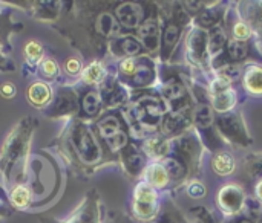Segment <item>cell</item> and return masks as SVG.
I'll return each mask as SVG.
<instances>
[{"mask_svg": "<svg viewBox=\"0 0 262 223\" xmlns=\"http://www.w3.org/2000/svg\"><path fill=\"white\" fill-rule=\"evenodd\" d=\"M137 61L134 58H127L121 63V72L126 73V75H134L135 69H137Z\"/></svg>", "mask_w": 262, "mask_h": 223, "instance_id": "d590c367", "label": "cell"}, {"mask_svg": "<svg viewBox=\"0 0 262 223\" xmlns=\"http://www.w3.org/2000/svg\"><path fill=\"white\" fill-rule=\"evenodd\" d=\"M220 124L224 130V133L233 139H241V129H239V124H238V119L235 118V115H227V116H223L220 119Z\"/></svg>", "mask_w": 262, "mask_h": 223, "instance_id": "9a60e30c", "label": "cell"}, {"mask_svg": "<svg viewBox=\"0 0 262 223\" xmlns=\"http://www.w3.org/2000/svg\"><path fill=\"white\" fill-rule=\"evenodd\" d=\"M143 165H144V158L141 156V153L137 148L130 147L126 155V167L129 168L130 173L137 175L143 168Z\"/></svg>", "mask_w": 262, "mask_h": 223, "instance_id": "44dd1931", "label": "cell"}, {"mask_svg": "<svg viewBox=\"0 0 262 223\" xmlns=\"http://www.w3.org/2000/svg\"><path fill=\"white\" fill-rule=\"evenodd\" d=\"M238 223H253L252 220H249V219H243V220H239Z\"/></svg>", "mask_w": 262, "mask_h": 223, "instance_id": "b9f144b4", "label": "cell"}, {"mask_svg": "<svg viewBox=\"0 0 262 223\" xmlns=\"http://www.w3.org/2000/svg\"><path fill=\"white\" fill-rule=\"evenodd\" d=\"M154 81V67L150 64H138L134 75H132V83L135 86H146Z\"/></svg>", "mask_w": 262, "mask_h": 223, "instance_id": "7c38bea8", "label": "cell"}, {"mask_svg": "<svg viewBox=\"0 0 262 223\" xmlns=\"http://www.w3.org/2000/svg\"><path fill=\"white\" fill-rule=\"evenodd\" d=\"M256 191H258V196H259V199L262 201V182L258 185V188H256Z\"/></svg>", "mask_w": 262, "mask_h": 223, "instance_id": "60d3db41", "label": "cell"}, {"mask_svg": "<svg viewBox=\"0 0 262 223\" xmlns=\"http://www.w3.org/2000/svg\"><path fill=\"white\" fill-rule=\"evenodd\" d=\"M220 17H221V9H218V8H210V9H206V11H203V12L200 14L198 23H200L201 26L210 28V26H213V24L220 20Z\"/></svg>", "mask_w": 262, "mask_h": 223, "instance_id": "cb8c5ba5", "label": "cell"}, {"mask_svg": "<svg viewBox=\"0 0 262 223\" xmlns=\"http://www.w3.org/2000/svg\"><path fill=\"white\" fill-rule=\"evenodd\" d=\"M118 21L126 28H137L143 20V8L138 3H123L115 11Z\"/></svg>", "mask_w": 262, "mask_h": 223, "instance_id": "277c9868", "label": "cell"}, {"mask_svg": "<svg viewBox=\"0 0 262 223\" xmlns=\"http://www.w3.org/2000/svg\"><path fill=\"white\" fill-rule=\"evenodd\" d=\"M187 193H189V196L193 197V199H201V197L206 196V188H204V185H201L200 182H193V184H190Z\"/></svg>", "mask_w": 262, "mask_h": 223, "instance_id": "d6a6232c", "label": "cell"}, {"mask_svg": "<svg viewBox=\"0 0 262 223\" xmlns=\"http://www.w3.org/2000/svg\"><path fill=\"white\" fill-rule=\"evenodd\" d=\"M120 47H121V52L124 55L132 57V55H137L141 51V43L134 37H124L120 41Z\"/></svg>", "mask_w": 262, "mask_h": 223, "instance_id": "d4e9b609", "label": "cell"}, {"mask_svg": "<svg viewBox=\"0 0 262 223\" xmlns=\"http://www.w3.org/2000/svg\"><path fill=\"white\" fill-rule=\"evenodd\" d=\"M163 167L172 179H181L186 176V167L177 158H166L163 161Z\"/></svg>", "mask_w": 262, "mask_h": 223, "instance_id": "ffe728a7", "label": "cell"}, {"mask_svg": "<svg viewBox=\"0 0 262 223\" xmlns=\"http://www.w3.org/2000/svg\"><path fill=\"white\" fill-rule=\"evenodd\" d=\"M28 95H29V100H31L32 104L43 106L51 100V89L43 83H35V84L31 86Z\"/></svg>", "mask_w": 262, "mask_h": 223, "instance_id": "9c48e42d", "label": "cell"}, {"mask_svg": "<svg viewBox=\"0 0 262 223\" xmlns=\"http://www.w3.org/2000/svg\"><path fill=\"white\" fill-rule=\"evenodd\" d=\"M147 181L155 187H164L169 182V175L166 173L164 167L160 164H154L147 170Z\"/></svg>", "mask_w": 262, "mask_h": 223, "instance_id": "5bb4252c", "label": "cell"}, {"mask_svg": "<svg viewBox=\"0 0 262 223\" xmlns=\"http://www.w3.org/2000/svg\"><path fill=\"white\" fill-rule=\"evenodd\" d=\"M146 150L149 152V155L160 156L166 152V144L161 139H150L146 142Z\"/></svg>", "mask_w": 262, "mask_h": 223, "instance_id": "1f68e13d", "label": "cell"}, {"mask_svg": "<svg viewBox=\"0 0 262 223\" xmlns=\"http://www.w3.org/2000/svg\"><path fill=\"white\" fill-rule=\"evenodd\" d=\"M157 205V193L152 187L141 184L135 191V211L138 216L147 219L154 214Z\"/></svg>", "mask_w": 262, "mask_h": 223, "instance_id": "3957f363", "label": "cell"}, {"mask_svg": "<svg viewBox=\"0 0 262 223\" xmlns=\"http://www.w3.org/2000/svg\"><path fill=\"white\" fill-rule=\"evenodd\" d=\"M246 84L247 89L253 93H262V69L261 67H252L246 73Z\"/></svg>", "mask_w": 262, "mask_h": 223, "instance_id": "e0dca14e", "label": "cell"}, {"mask_svg": "<svg viewBox=\"0 0 262 223\" xmlns=\"http://www.w3.org/2000/svg\"><path fill=\"white\" fill-rule=\"evenodd\" d=\"M104 78V69L100 63H92L83 72V80L88 83H98Z\"/></svg>", "mask_w": 262, "mask_h": 223, "instance_id": "603a6c76", "label": "cell"}, {"mask_svg": "<svg viewBox=\"0 0 262 223\" xmlns=\"http://www.w3.org/2000/svg\"><path fill=\"white\" fill-rule=\"evenodd\" d=\"M227 51H229V57L233 61H241V60H244L247 57V47L241 41H236V40L229 43Z\"/></svg>", "mask_w": 262, "mask_h": 223, "instance_id": "83f0119b", "label": "cell"}, {"mask_svg": "<svg viewBox=\"0 0 262 223\" xmlns=\"http://www.w3.org/2000/svg\"><path fill=\"white\" fill-rule=\"evenodd\" d=\"M235 104V93L232 89H226L220 93L213 95V107L220 112H226L232 109Z\"/></svg>", "mask_w": 262, "mask_h": 223, "instance_id": "4fadbf2b", "label": "cell"}, {"mask_svg": "<svg viewBox=\"0 0 262 223\" xmlns=\"http://www.w3.org/2000/svg\"><path fill=\"white\" fill-rule=\"evenodd\" d=\"M163 95H164L169 101H180L181 98H184L186 89H184V86H183L180 81L172 80V81H169V83L163 87Z\"/></svg>", "mask_w": 262, "mask_h": 223, "instance_id": "d6986e66", "label": "cell"}, {"mask_svg": "<svg viewBox=\"0 0 262 223\" xmlns=\"http://www.w3.org/2000/svg\"><path fill=\"white\" fill-rule=\"evenodd\" d=\"M41 70H43V73H45L46 77H55V75H57L58 67H57V63H55L54 60L48 58V60H45V61H43V64H41Z\"/></svg>", "mask_w": 262, "mask_h": 223, "instance_id": "836d02e7", "label": "cell"}, {"mask_svg": "<svg viewBox=\"0 0 262 223\" xmlns=\"http://www.w3.org/2000/svg\"><path fill=\"white\" fill-rule=\"evenodd\" d=\"M83 110L84 113H88L89 116H94L98 113L100 110V100L97 96V93L89 92L84 98H83Z\"/></svg>", "mask_w": 262, "mask_h": 223, "instance_id": "484cf974", "label": "cell"}, {"mask_svg": "<svg viewBox=\"0 0 262 223\" xmlns=\"http://www.w3.org/2000/svg\"><path fill=\"white\" fill-rule=\"evenodd\" d=\"M212 167H213V170L218 175L226 176V175H229V173L233 171L235 162H233V159H232L230 155H227V153H218L213 158V161H212Z\"/></svg>", "mask_w": 262, "mask_h": 223, "instance_id": "8fae6325", "label": "cell"}, {"mask_svg": "<svg viewBox=\"0 0 262 223\" xmlns=\"http://www.w3.org/2000/svg\"><path fill=\"white\" fill-rule=\"evenodd\" d=\"M98 129H100L101 136H103L106 141H107L109 138H112V136H115L117 133L121 132L120 122H118V119H117L115 116H107V118H104V119L98 124Z\"/></svg>", "mask_w": 262, "mask_h": 223, "instance_id": "2e32d148", "label": "cell"}, {"mask_svg": "<svg viewBox=\"0 0 262 223\" xmlns=\"http://www.w3.org/2000/svg\"><path fill=\"white\" fill-rule=\"evenodd\" d=\"M138 37L147 51H155L160 44V28L152 18L143 21L138 28Z\"/></svg>", "mask_w": 262, "mask_h": 223, "instance_id": "5b68a950", "label": "cell"}, {"mask_svg": "<svg viewBox=\"0 0 262 223\" xmlns=\"http://www.w3.org/2000/svg\"><path fill=\"white\" fill-rule=\"evenodd\" d=\"M164 116L163 104L154 96H144L132 107L134 121L144 130H154Z\"/></svg>", "mask_w": 262, "mask_h": 223, "instance_id": "6da1fadb", "label": "cell"}, {"mask_svg": "<svg viewBox=\"0 0 262 223\" xmlns=\"http://www.w3.org/2000/svg\"><path fill=\"white\" fill-rule=\"evenodd\" d=\"M74 142H75V147H77V150H78V153H80V156L83 158L84 162L92 164L100 158V148H98L92 133L86 127L80 126L75 130Z\"/></svg>", "mask_w": 262, "mask_h": 223, "instance_id": "7a4b0ae2", "label": "cell"}, {"mask_svg": "<svg viewBox=\"0 0 262 223\" xmlns=\"http://www.w3.org/2000/svg\"><path fill=\"white\" fill-rule=\"evenodd\" d=\"M193 121L198 129L207 130L213 124V110L207 104H200L193 112Z\"/></svg>", "mask_w": 262, "mask_h": 223, "instance_id": "ba28073f", "label": "cell"}, {"mask_svg": "<svg viewBox=\"0 0 262 223\" xmlns=\"http://www.w3.org/2000/svg\"><path fill=\"white\" fill-rule=\"evenodd\" d=\"M80 69H81V64H80V61H78L77 58H71V60H68V63H66V70H68L69 73L75 75V73H78V72H80Z\"/></svg>", "mask_w": 262, "mask_h": 223, "instance_id": "74e56055", "label": "cell"}, {"mask_svg": "<svg viewBox=\"0 0 262 223\" xmlns=\"http://www.w3.org/2000/svg\"><path fill=\"white\" fill-rule=\"evenodd\" d=\"M184 5H186V8L189 11H200L203 8V3L201 2H186Z\"/></svg>", "mask_w": 262, "mask_h": 223, "instance_id": "ab89813d", "label": "cell"}, {"mask_svg": "<svg viewBox=\"0 0 262 223\" xmlns=\"http://www.w3.org/2000/svg\"><path fill=\"white\" fill-rule=\"evenodd\" d=\"M106 142H107V145L111 147V150H112V152H117V150L123 148V147L127 144V136H126V133H124V132H120V133H117L115 136L109 138Z\"/></svg>", "mask_w": 262, "mask_h": 223, "instance_id": "4dcf8cb0", "label": "cell"}, {"mask_svg": "<svg viewBox=\"0 0 262 223\" xmlns=\"http://www.w3.org/2000/svg\"><path fill=\"white\" fill-rule=\"evenodd\" d=\"M0 93L5 96V98H11L15 95V87L11 84V83H5L2 87H0Z\"/></svg>", "mask_w": 262, "mask_h": 223, "instance_id": "f35d334b", "label": "cell"}, {"mask_svg": "<svg viewBox=\"0 0 262 223\" xmlns=\"http://www.w3.org/2000/svg\"><path fill=\"white\" fill-rule=\"evenodd\" d=\"M220 205L224 211L227 213H236L239 208H241V204L244 201L243 197V191L233 185H229V187H224L220 193Z\"/></svg>", "mask_w": 262, "mask_h": 223, "instance_id": "8992f818", "label": "cell"}, {"mask_svg": "<svg viewBox=\"0 0 262 223\" xmlns=\"http://www.w3.org/2000/svg\"><path fill=\"white\" fill-rule=\"evenodd\" d=\"M246 207H247V211L253 216H259L261 213V204L255 199H247L246 201Z\"/></svg>", "mask_w": 262, "mask_h": 223, "instance_id": "8d00e7d4", "label": "cell"}, {"mask_svg": "<svg viewBox=\"0 0 262 223\" xmlns=\"http://www.w3.org/2000/svg\"><path fill=\"white\" fill-rule=\"evenodd\" d=\"M97 31L104 35V37H114L118 34L120 31V24L117 21V18L109 14V12H103L98 18H97Z\"/></svg>", "mask_w": 262, "mask_h": 223, "instance_id": "52a82bcc", "label": "cell"}, {"mask_svg": "<svg viewBox=\"0 0 262 223\" xmlns=\"http://www.w3.org/2000/svg\"><path fill=\"white\" fill-rule=\"evenodd\" d=\"M204 46H206V35L201 31L193 32V35L190 37V41H189V49H190L192 57L200 58L203 55Z\"/></svg>", "mask_w": 262, "mask_h": 223, "instance_id": "7402d4cb", "label": "cell"}, {"mask_svg": "<svg viewBox=\"0 0 262 223\" xmlns=\"http://www.w3.org/2000/svg\"><path fill=\"white\" fill-rule=\"evenodd\" d=\"M25 54H26L29 63L34 64V63H37V61L41 58V55H43V47H41L38 43H35V41H29V43L26 44V47H25Z\"/></svg>", "mask_w": 262, "mask_h": 223, "instance_id": "f1b7e54d", "label": "cell"}, {"mask_svg": "<svg viewBox=\"0 0 262 223\" xmlns=\"http://www.w3.org/2000/svg\"><path fill=\"white\" fill-rule=\"evenodd\" d=\"M221 80H226V81H235L239 78L241 75V69L238 66H233V64H229V66H223L220 70H218Z\"/></svg>", "mask_w": 262, "mask_h": 223, "instance_id": "f546056e", "label": "cell"}, {"mask_svg": "<svg viewBox=\"0 0 262 223\" xmlns=\"http://www.w3.org/2000/svg\"><path fill=\"white\" fill-rule=\"evenodd\" d=\"M226 34H224V31L221 29V28H215V29H212V32H210V35H209V41H207V44H209V49H210V52L215 55V54H218V52H221L223 49H224V46H226Z\"/></svg>", "mask_w": 262, "mask_h": 223, "instance_id": "ac0fdd59", "label": "cell"}, {"mask_svg": "<svg viewBox=\"0 0 262 223\" xmlns=\"http://www.w3.org/2000/svg\"><path fill=\"white\" fill-rule=\"evenodd\" d=\"M261 223H262V222H261Z\"/></svg>", "mask_w": 262, "mask_h": 223, "instance_id": "7bdbcfd3", "label": "cell"}, {"mask_svg": "<svg viewBox=\"0 0 262 223\" xmlns=\"http://www.w3.org/2000/svg\"><path fill=\"white\" fill-rule=\"evenodd\" d=\"M11 199H12V204H14L15 207L25 208V207H28V204H29L31 194H29L28 188H25V187H17V188L12 191Z\"/></svg>", "mask_w": 262, "mask_h": 223, "instance_id": "4316f807", "label": "cell"}, {"mask_svg": "<svg viewBox=\"0 0 262 223\" xmlns=\"http://www.w3.org/2000/svg\"><path fill=\"white\" fill-rule=\"evenodd\" d=\"M233 32H235V37L238 40H247L250 37V31H249V28L244 23H236Z\"/></svg>", "mask_w": 262, "mask_h": 223, "instance_id": "e575fe53", "label": "cell"}, {"mask_svg": "<svg viewBox=\"0 0 262 223\" xmlns=\"http://www.w3.org/2000/svg\"><path fill=\"white\" fill-rule=\"evenodd\" d=\"M180 40V28L177 24H169L164 31V37H163V57L167 58L169 54L172 52V49L175 47V44Z\"/></svg>", "mask_w": 262, "mask_h": 223, "instance_id": "30bf717a", "label": "cell"}]
</instances>
